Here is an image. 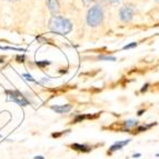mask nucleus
<instances>
[{"instance_id": "obj_1", "label": "nucleus", "mask_w": 159, "mask_h": 159, "mask_svg": "<svg viewBox=\"0 0 159 159\" xmlns=\"http://www.w3.org/2000/svg\"><path fill=\"white\" fill-rule=\"evenodd\" d=\"M49 29L60 34H67L72 30V25L67 18L61 16H52L49 20Z\"/></svg>"}, {"instance_id": "obj_2", "label": "nucleus", "mask_w": 159, "mask_h": 159, "mask_svg": "<svg viewBox=\"0 0 159 159\" xmlns=\"http://www.w3.org/2000/svg\"><path fill=\"white\" fill-rule=\"evenodd\" d=\"M103 20V11L99 5L91 7L87 13V24L90 27H97Z\"/></svg>"}, {"instance_id": "obj_3", "label": "nucleus", "mask_w": 159, "mask_h": 159, "mask_svg": "<svg viewBox=\"0 0 159 159\" xmlns=\"http://www.w3.org/2000/svg\"><path fill=\"white\" fill-rule=\"evenodd\" d=\"M6 93H7V95H8L9 99H10L11 101H13V102L18 103V105H20V106H28V105H29V100H28L20 91L7 90Z\"/></svg>"}, {"instance_id": "obj_4", "label": "nucleus", "mask_w": 159, "mask_h": 159, "mask_svg": "<svg viewBox=\"0 0 159 159\" xmlns=\"http://www.w3.org/2000/svg\"><path fill=\"white\" fill-rule=\"evenodd\" d=\"M119 17L121 21L128 22L130 21L134 17V9L130 6H124L119 11Z\"/></svg>"}, {"instance_id": "obj_5", "label": "nucleus", "mask_w": 159, "mask_h": 159, "mask_svg": "<svg viewBox=\"0 0 159 159\" xmlns=\"http://www.w3.org/2000/svg\"><path fill=\"white\" fill-rule=\"evenodd\" d=\"M69 148H71L72 150L78 151V152H82V154H88L90 152L91 150H93L95 147L90 146V145H87V143H71L69 145Z\"/></svg>"}, {"instance_id": "obj_6", "label": "nucleus", "mask_w": 159, "mask_h": 159, "mask_svg": "<svg viewBox=\"0 0 159 159\" xmlns=\"http://www.w3.org/2000/svg\"><path fill=\"white\" fill-rule=\"evenodd\" d=\"M130 139H127V140H122V141H116V143L112 145V146L109 147L108 151H107V155L110 156L111 154H114L115 151H118V150H121L122 148L125 146H127L128 143H130Z\"/></svg>"}, {"instance_id": "obj_7", "label": "nucleus", "mask_w": 159, "mask_h": 159, "mask_svg": "<svg viewBox=\"0 0 159 159\" xmlns=\"http://www.w3.org/2000/svg\"><path fill=\"white\" fill-rule=\"evenodd\" d=\"M47 6L49 11L52 13L53 16L58 15L59 11H60V5H59L58 0H47Z\"/></svg>"}, {"instance_id": "obj_8", "label": "nucleus", "mask_w": 159, "mask_h": 159, "mask_svg": "<svg viewBox=\"0 0 159 159\" xmlns=\"http://www.w3.org/2000/svg\"><path fill=\"white\" fill-rule=\"evenodd\" d=\"M50 108L57 114H68L72 109V106L71 105H60V106L56 105V106H51Z\"/></svg>"}, {"instance_id": "obj_9", "label": "nucleus", "mask_w": 159, "mask_h": 159, "mask_svg": "<svg viewBox=\"0 0 159 159\" xmlns=\"http://www.w3.org/2000/svg\"><path fill=\"white\" fill-rule=\"evenodd\" d=\"M156 125H157V122H152V124H150V125L137 126V127L135 128V131H134V134H140V133H143V131H147L149 128L154 127V126H156Z\"/></svg>"}, {"instance_id": "obj_10", "label": "nucleus", "mask_w": 159, "mask_h": 159, "mask_svg": "<svg viewBox=\"0 0 159 159\" xmlns=\"http://www.w3.org/2000/svg\"><path fill=\"white\" fill-rule=\"evenodd\" d=\"M138 126V120L136 119H128L124 121V128H127V129H133V128H136Z\"/></svg>"}, {"instance_id": "obj_11", "label": "nucleus", "mask_w": 159, "mask_h": 159, "mask_svg": "<svg viewBox=\"0 0 159 159\" xmlns=\"http://www.w3.org/2000/svg\"><path fill=\"white\" fill-rule=\"evenodd\" d=\"M87 119V115H78L74 120H72V124H78V122L82 121V120Z\"/></svg>"}, {"instance_id": "obj_12", "label": "nucleus", "mask_w": 159, "mask_h": 159, "mask_svg": "<svg viewBox=\"0 0 159 159\" xmlns=\"http://www.w3.org/2000/svg\"><path fill=\"white\" fill-rule=\"evenodd\" d=\"M98 60H105V61H116V58L112 56H99Z\"/></svg>"}, {"instance_id": "obj_13", "label": "nucleus", "mask_w": 159, "mask_h": 159, "mask_svg": "<svg viewBox=\"0 0 159 159\" xmlns=\"http://www.w3.org/2000/svg\"><path fill=\"white\" fill-rule=\"evenodd\" d=\"M70 131H71V130L68 129V130H65V131H62V133H53L52 135H51V137H52V138H59V137H61L62 135H65V134L70 133Z\"/></svg>"}, {"instance_id": "obj_14", "label": "nucleus", "mask_w": 159, "mask_h": 159, "mask_svg": "<svg viewBox=\"0 0 159 159\" xmlns=\"http://www.w3.org/2000/svg\"><path fill=\"white\" fill-rule=\"evenodd\" d=\"M36 65H37V66H39V67H41V68H43V67L48 66V65H50V62H49V61H47V60L37 61V62H36Z\"/></svg>"}, {"instance_id": "obj_15", "label": "nucleus", "mask_w": 159, "mask_h": 159, "mask_svg": "<svg viewBox=\"0 0 159 159\" xmlns=\"http://www.w3.org/2000/svg\"><path fill=\"white\" fill-rule=\"evenodd\" d=\"M135 47H137V43H129V45L125 46L122 49H124V50H127V49H131V48H135Z\"/></svg>"}, {"instance_id": "obj_16", "label": "nucleus", "mask_w": 159, "mask_h": 159, "mask_svg": "<svg viewBox=\"0 0 159 159\" xmlns=\"http://www.w3.org/2000/svg\"><path fill=\"white\" fill-rule=\"evenodd\" d=\"M24 77H26V79L29 80V81H36V80H34L29 74H24Z\"/></svg>"}, {"instance_id": "obj_17", "label": "nucleus", "mask_w": 159, "mask_h": 159, "mask_svg": "<svg viewBox=\"0 0 159 159\" xmlns=\"http://www.w3.org/2000/svg\"><path fill=\"white\" fill-rule=\"evenodd\" d=\"M25 58H26L25 56H18L17 57V61H18V62H24Z\"/></svg>"}, {"instance_id": "obj_18", "label": "nucleus", "mask_w": 159, "mask_h": 159, "mask_svg": "<svg viewBox=\"0 0 159 159\" xmlns=\"http://www.w3.org/2000/svg\"><path fill=\"white\" fill-rule=\"evenodd\" d=\"M141 157V154L140 152H137V154H134L133 155V158L134 159H138V158H140Z\"/></svg>"}, {"instance_id": "obj_19", "label": "nucleus", "mask_w": 159, "mask_h": 159, "mask_svg": "<svg viewBox=\"0 0 159 159\" xmlns=\"http://www.w3.org/2000/svg\"><path fill=\"white\" fill-rule=\"evenodd\" d=\"M148 84H146V85H145V86H143V88H141V93H143V91H146L147 90V88H148Z\"/></svg>"}, {"instance_id": "obj_20", "label": "nucleus", "mask_w": 159, "mask_h": 159, "mask_svg": "<svg viewBox=\"0 0 159 159\" xmlns=\"http://www.w3.org/2000/svg\"><path fill=\"white\" fill-rule=\"evenodd\" d=\"M143 112H145V109H141V110H139V111L137 112V115H138V116H141Z\"/></svg>"}, {"instance_id": "obj_21", "label": "nucleus", "mask_w": 159, "mask_h": 159, "mask_svg": "<svg viewBox=\"0 0 159 159\" xmlns=\"http://www.w3.org/2000/svg\"><path fill=\"white\" fill-rule=\"evenodd\" d=\"M34 159H45V157L43 156H34Z\"/></svg>"}, {"instance_id": "obj_22", "label": "nucleus", "mask_w": 159, "mask_h": 159, "mask_svg": "<svg viewBox=\"0 0 159 159\" xmlns=\"http://www.w3.org/2000/svg\"><path fill=\"white\" fill-rule=\"evenodd\" d=\"M3 61H5V60H3V58H2V57H0V64H2Z\"/></svg>"}, {"instance_id": "obj_23", "label": "nucleus", "mask_w": 159, "mask_h": 159, "mask_svg": "<svg viewBox=\"0 0 159 159\" xmlns=\"http://www.w3.org/2000/svg\"><path fill=\"white\" fill-rule=\"evenodd\" d=\"M85 2H91V1H93V0H84Z\"/></svg>"}, {"instance_id": "obj_24", "label": "nucleus", "mask_w": 159, "mask_h": 159, "mask_svg": "<svg viewBox=\"0 0 159 159\" xmlns=\"http://www.w3.org/2000/svg\"><path fill=\"white\" fill-rule=\"evenodd\" d=\"M156 157H159V154H156Z\"/></svg>"}, {"instance_id": "obj_25", "label": "nucleus", "mask_w": 159, "mask_h": 159, "mask_svg": "<svg viewBox=\"0 0 159 159\" xmlns=\"http://www.w3.org/2000/svg\"><path fill=\"white\" fill-rule=\"evenodd\" d=\"M155 1H157V2H159V0H155Z\"/></svg>"}, {"instance_id": "obj_26", "label": "nucleus", "mask_w": 159, "mask_h": 159, "mask_svg": "<svg viewBox=\"0 0 159 159\" xmlns=\"http://www.w3.org/2000/svg\"><path fill=\"white\" fill-rule=\"evenodd\" d=\"M9 1H15V0H9Z\"/></svg>"}]
</instances>
